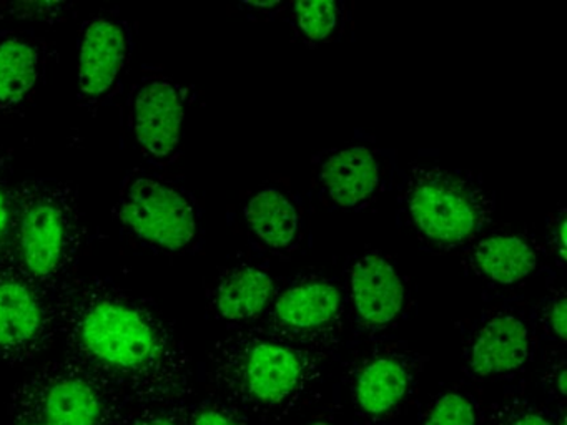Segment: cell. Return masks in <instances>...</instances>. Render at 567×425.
Returning <instances> with one entry per match:
<instances>
[{"label": "cell", "instance_id": "obj_1", "mask_svg": "<svg viewBox=\"0 0 567 425\" xmlns=\"http://www.w3.org/2000/svg\"><path fill=\"white\" fill-rule=\"evenodd\" d=\"M51 299L65 357L115 398L162 408L190 392L184 344L144 299L97 276L71 278Z\"/></svg>", "mask_w": 567, "mask_h": 425}, {"label": "cell", "instance_id": "obj_2", "mask_svg": "<svg viewBox=\"0 0 567 425\" xmlns=\"http://www.w3.org/2000/svg\"><path fill=\"white\" fill-rule=\"evenodd\" d=\"M210 371L218 388L238 407L268 417L290 414L320 381V365L310 352L255 331L218 341Z\"/></svg>", "mask_w": 567, "mask_h": 425}, {"label": "cell", "instance_id": "obj_3", "mask_svg": "<svg viewBox=\"0 0 567 425\" xmlns=\"http://www.w3.org/2000/svg\"><path fill=\"white\" fill-rule=\"evenodd\" d=\"M11 259L49 296L69 279L84 245L78 193L59 179H24L12 186Z\"/></svg>", "mask_w": 567, "mask_h": 425}, {"label": "cell", "instance_id": "obj_4", "mask_svg": "<svg viewBox=\"0 0 567 425\" xmlns=\"http://www.w3.org/2000/svg\"><path fill=\"white\" fill-rule=\"evenodd\" d=\"M403 201L417 231L443 246L473 238L493 211L486 191L473 178L440 166L411 169Z\"/></svg>", "mask_w": 567, "mask_h": 425}, {"label": "cell", "instance_id": "obj_5", "mask_svg": "<svg viewBox=\"0 0 567 425\" xmlns=\"http://www.w3.org/2000/svg\"><path fill=\"white\" fill-rule=\"evenodd\" d=\"M101 382L71 359L42 365L16 391L18 417L44 425H114L117 402Z\"/></svg>", "mask_w": 567, "mask_h": 425}, {"label": "cell", "instance_id": "obj_6", "mask_svg": "<svg viewBox=\"0 0 567 425\" xmlns=\"http://www.w3.org/2000/svg\"><path fill=\"white\" fill-rule=\"evenodd\" d=\"M118 221L145 245L167 252L190 248L200 231L194 198L164 176L134 172L115 203Z\"/></svg>", "mask_w": 567, "mask_h": 425}, {"label": "cell", "instance_id": "obj_7", "mask_svg": "<svg viewBox=\"0 0 567 425\" xmlns=\"http://www.w3.org/2000/svg\"><path fill=\"white\" fill-rule=\"evenodd\" d=\"M55 335L51 296L11 258L0 261V359L24 364L42 354Z\"/></svg>", "mask_w": 567, "mask_h": 425}, {"label": "cell", "instance_id": "obj_8", "mask_svg": "<svg viewBox=\"0 0 567 425\" xmlns=\"http://www.w3.org/2000/svg\"><path fill=\"white\" fill-rule=\"evenodd\" d=\"M134 37L125 20L97 15L81 30L78 49V89L81 102L99 105L117 85L128 65Z\"/></svg>", "mask_w": 567, "mask_h": 425}, {"label": "cell", "instance_id": "obj_9", "mask_svg": "<svg viewBox=\"0 0 567 425\" xmlns=\"http://www.w3.org/2000/svg\"><path fill=\"white\" fill-rule=\"evenodd\" d=\"M188 92L165 76L147 79L135 90L132 132L145 158L171 162L182 142Z\"/></svg>", "mask_w": 567, "mask_h": 425}, {"label": "cell", "instance_id": "obj_10", "mask_svg": "<svg viewBox=\"0 0 567 425\" xmlns=\"http://www.w3.org/2000/svg\"><path fill=\"white\" fill-rule=\"evenodd\" d=\"M343 301L333 282L310 278L293 282L274 305V328L284 341L317 344L341 328Z\"/></svg>", "mask_w": 567, "mask_h": 425}, {"label": "cell", "instance_id": "obj_11", "mask_svg": "<svg viewBox=\"0 0 567 425\" xmlns=\"http://www.w3.org/2000/svg\"><path fill=\"white\" fill-rule=\"evenodd\" d=\"M350 289L361 321L374 328L391 324L400 315L406 296L394 266L377 252L360 256L351 266Z\"/></svg>", "mask_w": 567, "mask_h": 425}, {"label": "cell", "instance_id": "obj_12", "mask_svg": "<svg viewBox=\"0 0 567 425\" xmlns=\"http://www.w3.org/2000/svg\"><path fill=\"white\" fill-rule=\"evenodd\" d=\"M318 179L337 205L358 209L380 189L381 166L371 149L347 146L334 149L321 162Z\"/></svg>", "mask_w": 567, "mask_h": 425}, {"label": "cell", "instance_id": "obj_13", "mask_svg": "<svg viewBox=\"0 0 567 425\" xmlns=\"http://www.w3.org/2000/svg\"><path fill=\"white\" fill-rule=\"evenodd\" d=\"M529 331L513 312L487 319L470 349V369L480 377L516 371L529 357Z\"/></svg>", "mask_w": 567, "mask_h": 425}, {"label": "cell", "instance_id": "obj_14", "mask_svg": "<svg viewBox=\"0 0 567 425\" xmlns=\"http://www.w3.org/2000/svg\"><path fill=\"white\" fill-rule=\"evenodd\" d=\"M274 288V278L265 269L251 265L234 266L215 282L212 308L224 321H250L267 308Z\"/></svg>", "mask_w": 567, "mask_h": 425}, {"label": "cell", "instance_id": "obj_15", "mask_svg": "<svg viewBox=\"0 0 567 425\" xmlns=\"http://www.w3.org/2000/svg\"><path fill=\"white\" fill-rule=\"evenodd\" d=\"M411 385V369L394 354L368 359L354 379V398L368 415H384L396 407Z\"/></svg>", "mask_w": 567, "mask_h": 425}, {"label": "cell", "instance_id": "obj_16", "mask_svg": "<svg viewBox=\"0 0 567 425\" xmlns=\"http://www.w3.org/2000/svg\"><path fill=\"white\" fill-rule=\"evenodd\" d=\"M245 219L251 231L268 248L288 249L300 235V215L295 203L280 189H260L245 206Z\"/></svg>", "mask_w": 567, "mask_h": 425}, {"label": "cell", "instance_id": "obj_17", "mask_svg": "<svg viewBox=\"0 0 567 425\" xmlns=\"http://www.w3.org/2000/svg\"><path fill=\"white\" fill-rule=\"evenodd\" d=\"M41 50L29 39L0 40V108L22 105L41 76Z\"/></svg>", "mask_w": 567, "mask_h": 425}, {"label": "cell", "instance_id": "obj_18", "mask_svg": "<svg viewBox=\"0 0 567 425\" xmlns=\"http://www.w3.org/2000/svg\"><path fill=\"white\" fill-rule=\"evenodd\" d=\"M473 262L481 274L499 284H514L536 269L537 256L526 239L497 235L477 242Z\"/></svg>", "mask_w": 567, "mask_h": 425}, {"label": "cell", "instance_id": "obj_19", "mask_svg": "<svg viewBox=\"0 0 567 425\" xmlns=\"http://www.w3.org/2000/svg\"><path fill=\"white\" fill-rule=\"evenodd\" d=\"M295 17L301 32L310 40H324L333 33L340 17V3L331 0H308L295 3Z\"/></svg>", "mask_w": 567, "mask_h": 425}, {"label": "cell", "instance_id": "obj_20", "mask_svg": "<svg viewBox=\"0 0 567 425\" xmlns=\"http://www.w3.org/2000/svg\"><path fill=\"white\" fill-rule=\"evenodd\" d=\"M424 425H476V414L466 397L451 392L434 402Z\"/></svg>", "mask_w": 567, "mask_h": 425}, {"label": "cell", "instance_id": "obj_21", "mask_svg": "<svg viewBox=\"0 0 567 425\" xmlns=\"http://www.w3.org/2000/svg\"><path fill=\"white\" fill-rule=\"evenodd\" d=\"M185 412L184 425H247L234 408L218 402H205Z\"/></svg>", "mask_w": 567, "mask_h": 425}, {"label": "cell", "instance_id": "obj_22", "mask_svg": "<svg viewBox=\"0 0 567 425\" xmlns=\"http://www.w3.org/2000/svg\"><path fill=\"white\" fill-rule=\"evenodd\" d=\"M12 229H14V205L12 186L0 176V261L11 258Z\"/></svg>", "mask_w": 567, "mask_h": 425}, {"label": "cell", "instance_id": "obj_23", "mask_svg": "<svg viewBox=\"0 0 567 425\" xmlns=\"http://www.w3.org/2000/svg\"><path fill=\"white\" fill-rule=\"evenodd\" d=\"M175 408H142L137 414L122 421L121 425H184L185 414Z\"/></svg>", "mask_w": 567, "mask_h": 425}, {"label": "cell", "instance_id": "obj_24", "mask_svg": "<svg viewBox=\"0 0 567 425\" xmlns=\"http://www.w3.org/2000/svg\"><path fill=\"white\" fill-rule=\"evenodd\" d=\"M544 321L557 339L560 341L566 339V296L563 291L547 299L546 308H544Z\"/></svg>", "mask_w": 567, "mask_h": 425}, {"label": "cell", "instance_id": "obj_25", "mask_svg": "<svg viewBox=\"0 0 567 425\" xmlns=\"http://www.w3.org/2000/svg\"><path fill=\"white\" fill-rule=\"evenodd\" d=\"M553 238L557 242V255H559L560 261H564L566 259V215H564V211L560 212L559 219H557Z\"/></svg>", "mask_w": 567, "mask_h": 425}, {"label": "cell", "instance_id": "obj_26", "mask_svg": "<svg viewBox=\"0 0 567 425\" xmlns=\"http://www.w3.org/2000/svg\"><path fill=\"white\" fill-rule=\"evenodd\" d=\"M509 425H553L546 417L536 412H526V414L517 415Z\"/></svg>", "mask_w": 567, "mask_h": 425}, {"label": "cell", "instance_id": "obj_27", "mask_svg": "<svg viewBox=\"0 0 567 425\" xmlns=\"http://www.w3.org/2000/svg\"><path fill=\"white\" fill-rule=\"evenodd\" d=\"M16 421H18V424H16V425H44V424H41V422H39V421H34V418L18 417V415H16Z\"/></svg>", "mask_w": 567, "mask_h": 425}, {"label": "cell", "instance_id": "obj_28", "mask_svg": "<svg viewBox=\"0 0 567 425\" xmlns=\"http://www.w3.org/2000/svg\"><path fill=\"white\" fill-rule=\"evenodd\" d=\"M308 425H333V424H330V422L317 421V422H311V424H308Z\"/></svg>", "mask_w": 567, "mask_h": 425}, {"label": "cell", "instance_id": "obj_29", "mask_svg": "<svg viewBox=\"0 0 567 425\" xmlns=\"http://www.w3.org/2000/svg\"><path fill=\"white\" fill-rule=\"evenodd\" d=\"M0 163H2V162H0Z\"/></svg>", "mask_w": 567, "mask_h": 425}]
</instances>
